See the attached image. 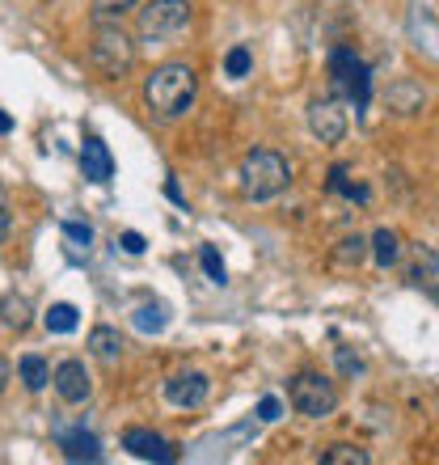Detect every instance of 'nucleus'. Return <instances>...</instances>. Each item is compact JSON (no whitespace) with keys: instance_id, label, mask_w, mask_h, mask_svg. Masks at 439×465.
I'll return each mask as SVG.
<instances>
[{"instance_id":"1","label":"nucleus","mask_w":439,"mask_h":465,"mask_svg":"<svg viewBox=\"0 0 439 465\" xmlns=\"http://www.w3.org/2000/svg\"><path fill=\"white\" fill-rule=\"evenodd\" d=\"M195 94H199V76L186 68V64H161L152 68V76L144 81V102L148 111L157 119H182L190 106H195Z\"/></svg>"},{"instance_id":"2","label":"nucleus","mask_w":439,"mask_h":465,"mask_svg":"<svg viewBox=\"0 0 439 465\" xmlns=\"http://www.w3.org/2000/svg\"><path fill=\"white\" fill-rule=\"evenodd\" d=\"M292 183V165L279 157V153H270V148H254L249 157L241 161V191L249 199H275L288 191Z\"/></svg>"},{"instance_id":"3","label":"nucleus","mask_w":439,"mask_h":465,"mask_svg":"<svg viewBox=\"0 0 439 465\" xmlns=\"http://www.w3.org/2000/svg\"><path fill=\"white\" fill-rule=\"evenodd\" d=\"M89 64H93V68H98L102 76H110V81L127 76V68L135 64L132 38L122 35V30H119L114 22L93 25V43H89Z\"/></svg>"},{"instance_id":"4","label":"nucleus","mask_w":439,"mask_h":465,"mask_svg":"<svg viewBox=\"0 0 439 465\" xmlns=\"http://www.w3.org/2000/svg\"><path fill=\"white\" fill-rule=\"evenodd\" d=\"M190 0H152L148 9H140V38L144 43H170L190 25Z\"/></svg>"},{"instance_id":"5","label":"nucleus","mask_w":439,"mask_h":465,"mask_svg":"<svg viewBox=\"0 0 439 465\" xmlns=\"http://www.w3.org/2000/svg\"><path fill=\"white\" fill-rule=\"evenodd\" d=\"M288 402L296 406V415L326 419V415H334V406H338V390H334V381H326L321 372H296L292 385H288Z\"/></svg>"},{"instance_id":"6","label":"nucleus","mask_w":439,"mask_h":465,"mask_svg":"<svg viewBox=\"0 0 439 465\" xmlns=\"http://www.w3.org/2000/svg\"><path fill=\"white\" fill-rule=\"evenodd\" d=\"M329 76H334V89L342 98H351L355 106H367V68L355 51H334L329 55Z\"/></svg>"},{"instance_id":"7","label":"nucleus","mask_w":439,"mask_h":465,"mask_svg":"<svg viewBox=\"0 0 439 465\" xmlns=\"http://www.w3.org/2000/svg\"><path fill=\"white\" fill-rule=\"evenodd\" d=\"M308 132L317 135L321 144H338L342 135H346V111L334 98H326V102L317 98L308 106Z\"/></svg>"},{"instance_id":"8","label":"nucleus","mask_w":439,"mask_h":465,"mask_svg":"<svg viewBox=\"0 0 439 465\" xmlns=\"http://www.w3.org/2000/svg\"><path fill=\"white\" fill-rule=\"evenodd\" d=\"M122 449L132 457H140V461H178V449H173L170 440H161L157 431H148V428L122 431Z\"/></svg>"},{"instance_id":"9","label":"nucleus","mask_w":439,"mask_h":465,"mask_svg":"<svg viewBox=\"0 0 439 465\" xmlns=\"http://www.w3.org/2000/svg\"><path fill=\"white\" fill-rule=\"evenodd\" d=\"M211 393V381L203 377V372H178V377L165 381V398H170L173 406H203Z\"/></svg>"},{"instance_id":"10","label":"nucleus","mask_w":439,"mask_h":465,"mask_svg":"<svg viewBox=\"0 0 439 465\" xmlns=\"http://www.w3.org/2000/svg\"><path fill=\"white\" fill-rule=\"evenodd\" d=\"M51 381H55V393H60L68 406L85 402L89 390H93V385H89V372H85V364H81V360H63V364L51 372Z\"/></svg>"},{"instance_id":"11","label":"nucleus","mask_w":439,"mask_h":465,"mask_svg":"<svg viewBox=\"0 0 439 465\" xmlns=\"http://www.w3.org/2000/svg\"><path fill=\"white\" fill-rule=\"evenodd\" d=\"M81 170H85L89 183H110L114 178V157H110V148L102 144L98 135H89L85 144H81Z\"/></svg>"},{"instance_id":"12","label":"nucleus","mask_w":439,"mask_h":465,"mask_svg":"<svg viewBox=\"0 0 439 465\" xmlns=\"http://www.w3.org/2000/svg\"><path fill=\"white\" fill-rule=\"evenodd\" d=\"M410 280H415V288H423L431 301H439V254L435 250L415 245V267H410Z\"/></svg>"},{"instance_id":"13","label":"nucleus","mask_w":439,"mask_h":465,"mask_svg":"<svg viewBox=\"0 0 439 465\" xmlns=\"http://www.w3.org/2000/svg\"><path fill=\"white\" fill-rule=\"evenodd\" d=\"M60 436V449L68 461H102V444L98 436H89V431H55Z\"/></svg>"},{"instance_id":"14","label":"nucleus","mask_w":439,"mask_h":465,"mask_svg":"<svg viewBox=\"0 0 439 465\" xmlns=\"http://www.w3.org/2000/svg\"><path fill=\"white\" fill-rule=\"evenodd\" d=\"M89 351L98 355L102 364H119V355H122V334L110 331V326H98V331L89 334Z\"/></svg>"},{"instance_id":"15","label":"nucleus","mask_w":439,"mask_h":465,"mask_svg":"<svg viewBox=\"0 0 439 465\" xmlns=\"http://www.w3.org/2000/svg\"><path fill=\"white\" fill-rule=\"evenodd\" d=\"M0 322H5L9 331H25V326H30V301L17 292L0 296Z\"/></svg>"},{"instance_id":"16","label":"nucleus","mask_w":439,"mask_h":465,"mask_svg":"<svg viewBox=\"0 0 439 465\" xmlns=\"http://www.w3.org/2000/svg\"><path fill=\"white\" fill-rule=\"evenodd\" d=\"M372 258H376V267H393V262L402 258V237L393 229H376V237H372Z\"/></svg>"},{"instance_id":"17","label":"nucleus","mask_w":439,"mask_h":465,"mask_svg":"<svg viewBox=\"0 0 439 465\" xmlns=\"http://www.w3.org/2000/svg\"><path fill=\"white\" fill-rule=\"evenodd\" d=\"M329 191H334V195H346V199H359V203H367V186L355 183L351 173H346V165H334V170H329Z\"/></svg>"},{"instance_id":"18","label":"nucleus","mask_w":439,"mask_h":465,"mask_svg":"<svg viewBox=\"0 0 439 465\" xmlns=\"http://www.w3.org/2000/svg\"><path fill=\"white\" fill-rule=\"evenodd\" d=\"M17 372H22V381H25V390H30V393H38V390H43V385L51 381L47 364H43V355H22Z\"/></svg>"},{"instance_id":"19","label":"nucleus","mask_w":439,"mask_h":465,"mask_svg":"<svg viewBox=\"0 0 439 465\" xmlns=\"http://www.w3.org/2000/svg\"><path fill=\"white\" fill-rule=\"evenodd\" d=\"M321 461L326 465H367L372 453H367V449H355V444H329L326 453H321Z\"/></svg>"},{"instance_id":"20","label":"nucleus","mask_w":439,"mask_h":465,"mask_svg":"<svg viewBox=\"0 0 439 465\" xmlns=\"http://www.w3.org/2000/svg\"><path fill=\"white\" fill-rule=\"evenodd\" d=\"M165 322H170V313H165V305H161V301L135 309V326H140L144 334H161V331H165Z\"/></svg>"},{"instance_id":"21","label":"nucleus","mask_w":439,"mask_h":465,"mask_svg":"<svg viewBox=\"0 0 439 465\" xmlns=\"http://www.w3.org/2000/svg\"><path fill=\"white\" fill-rule=\"evenodd\" d=\"M389 102L402 114H415V111H423V102H427V98H423V89H415V85H405V81H402V85L389 89Z\"/></svg>"},{"instance_id":"22","label":"nucleus","mask_w":439,"mask_h":465,"mask_svg":"<svg viewBox=\"0 0 439 465\" xmlns=\"http://www.w3.org/2000/svg\"><path fill=\"white\" fill-rule=\"evenodd\" d=\"M47 331L51 334H73L76 331V309L73 305H51L47 309Z\"/></svg>"},{"instance_id":"23","label":"nucleus","mask_w":439,"mask_h":465,"mask_svg":"<svg viewBox=\"0 0 439 465\" xmlns=\"http://www.w3.org/2000/svg\"><path fill=\"white\" fill-rule=\"evenodd\" d=\"M127 9H135V0H93V25L119 22Z\"/></svg>"},{"instance_id":"24","label":"nucleus","mask_w":439,"mask_h":465,"mask_svg":"<svg viewBox=\"0 0 439 465\" xmlns=\"http://www.w3.org/2000/svg\"><path fill=\"white\" fill-rule=\"evenodd\" d=\"M254 68V55H249V47H232L229 55H224V73L229 76H245Z\"/></svg>"},{"instance_id":"25","label":"nucleus","mask_w":439,"mask_h":465,"mask_svg":"<svg viewBox=\"0 0 439 465\" xmlns=\"http://www.w3.org/2000/svg\"><path fill=\"white\" fill-rule=\"evenodd\" d=\"M63 237H68L76 250H89V242H93V229H89V224H81V221H68V224H63Z\"/></svg>"},{"instance_id":"26","label":"nucleus","mask_w":439,"mask_h":465,"mask_svg":"<svg viewBox=\"0 0 439 465\" xmlns=\"http://www.w3.org/2000/svg\"><path fill=\"white\" fill-rule=\"evenodd\" d=\"M199 258H203V271H208V275H211V283H224V262H220V254H216V250H211V245H208V250H203V254H199Z\"/></svg>"},{"instance_id":"27","label":"nucleus","mask_w":439,"mask_h":465,"mask_svg":"<svg viewBox=\"0 0 439 465\" xmlns=\"http://www.w3.org/2000/svg\"><path fill=\"white\" fill-rule=\"evenodd\" d=\"M364 237H346V242H342V250H338V262H359V258H364Z\"/></svg>"},{"instance_id":"28","label":"nucleus","mask_w":439,"mask_h":465,"mask_svg":"<svg viewBox=\"0 0 439 465\" xmlns=\"http://www.w3.org/2000/svg\"><path fill=\"white\" fill-rule=\"evenodd\" d=\"M279 415H283L279 398H262V402H258V419H262V423H275Z\"/></svg>"},{"instance_id":"29","label":"nucleus","mask_w":439,"mask_h":465,"mask_svg":"<svg viewBox=\"0 0 439 465\" xmlns=\"http://www.w3.org/2000/svg\"><path fill=\"white\" fill-rule=\"evenodd\" d=\"M122 250L127 254H144V237L140 232H122Z\"/></svg>"},{"instance_id":"30","label":"nucleus","mask_w":439,"mask_h":465,"mask_svg":"<svg viewBox=\"0 0 439 465\" xmlns=\"http://www.w3.org/2000/svg\"><path fill=\"white\" fill-rule=\"evenodd\" d=\"M338 368H342V372H359V368H364V364H359V355H351V351H338Z\"/></svg>"},{"instance_id":"31","label":"nucleus","mask_w":439,"mask_h":465,"mask_svg":"<svg viewBox=\"0 0 439 465\" xmlns=\"http://www.w3.org/2000/svg\"><path fill=\"white\" fill-rule=\"evenodd\" d=\"M9 377H13V368H9V360H5V355H0V390H5V385H9Z\"/></svg>"},{"instance_id":"32","label":"nucleus","mask_w":439,"mask_h":465,"mask_svg":"<svg viewBox=\"0 0 439 465\" xmlns=\"http://www.w3.org/2000/svg\"><path fill=\"white\" fill-rule=\"evenodd\" d=\"M9 232V212H5V203H0V237Z\"/></svg>"},{"instance_id":"33","label":"nucleus","mask_w":439,"mask_h":465,"mask_svg":"<svg viewBox=\"0 0 439 465\" xmlns=\"http://www.w3.org/2000/svg\"><path fill=\"white\" fill-rule=\"evenodd\" d=\"M9 127H13V119H9L5 111H0V132H9Z\"/></svg>"}]
</instances>
